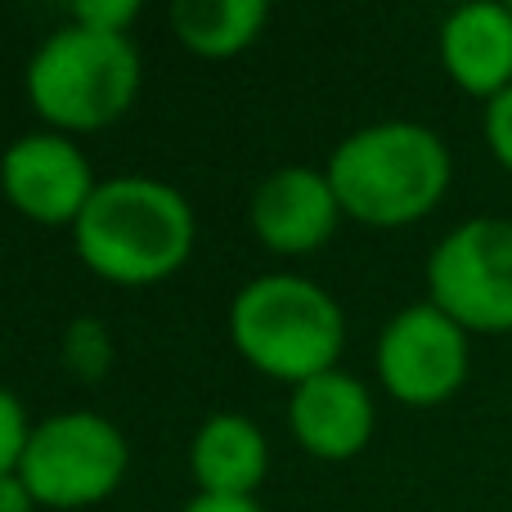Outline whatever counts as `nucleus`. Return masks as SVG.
I'll return each mask as SVG.
<instances>
[{
  "label": "nucleus",
  "mask_w": 512,
  "mask_h": 512,
  "mask_svg": "<svg viewBox=\"0 0 512 512\" xmlns=\"http://www.w3.org/2000/svg\"><path fill=\"white\" fill-rule=\"evenodd\" d=\"M342 212L373 230H400L436 212L454 176L445 140L423 122H373L351 131L328 158Z\"/></svg>",
  "instance_id": "f257e3e1"
},
{
  "label": "nucleus",
  "mask_w": 512,
  "mask_h": 512,
  "mask_svg": "<svg viewBox=\"0 0 512 512\" xmlns=\"http://www.w3.org/2000/svg\"><path fill=\"white\" fill-rule=\"evenodd\" d=\"M77 256L108 283L144 288L176 274L194 252V207L153 176L99 180L95 198L72 225Z\"/></svg>",
  "instance_id": "f03ea898"
},
{
  "label": "nucleus",
  "mask_w": 512,
  "mask_h": 512,
  "mask_svg": "<svg viewBox=\"0 0 512 512\" xmlns=\"http://www.w3.org/2000/svg\"><path fill=\"white\" fill-rule=\"evenodd\" d=\"M230 342L256 373L301 387L337 369L346 315L315 279L261 274L230 301Z\"/></svg>",
  "instance_id": "7ed1b4c3"
},
{
  "label": "nucleus",
  "mask_w": 512,
  "mask_h": 512,
  "mask_svg": "<svg viewBox=\"0 0 512 512\" xmlns=\"http://www.w3.org/2000/svg\"><path fill=\"white\" fill-rule=\"evenodd\" d=\"M140 95V50L122 32L63 23L27 59V99L59 135L99 131L131 113Z\"/></svg>",
  "instance_id": "20e7f679"
},
{
  "label": "nucleus",
  "mask_w": 512,
  "mask_h": 512,
  "mask_svg": "<svg viewBox=\"0 0 512 512\" xmlns=\"http://www.w3.org/2000/svg\"><path fill=\"white\" fill-rule=\"evenodd\" d=\"M131 468V445L104 414L72 409L32 427L18 477L27 481L36 508L77 512L104 504Z\"/></svg>",
  "instance_id": "39448f33"
},
{
  "label": "nucleus",
  "mask_w": 512,
  "mask_h": 512,
  "mask_svg": "<svg viewBox=\"0 0 512 512\" xmlns=\"http://www.w3.org/2000/svg\"><path fill=\"white\" fill-rule=\"evenodd\" d=\"M427 301L468 333H512V221L454 225L427 256Z\"/></svg>",
  "instance_id": "423d86ee"
},
{
  "label": "nucleus",
  "mask_w": 512,
  "mask_h": 512,
  "mask_svg": "<svg viewBox=\"0 0 512 512\" xmlns=\"http://www.w3.org/2000/svg\"><path fill=\"white\" fill-rule=\"evenodd\" d=\"M468 328H459L441 306L414 301L378 337V378L400 405H445L468 382Z\"/></svg>",
  "instance_id": "0eeeda50"
},
{
  "label": "nucleus",
  "mask_w": 512,
  "mask_h": 512,
  "mask_svg": "<svg viewBox=\"0 0 512 512\" xmlns=\"http://www.w3.org/2000/svg\"><path fill=\"white\" fill-rule=\"evenodd\" d=\"M0 189L36 225H77L86 203L95 198L99 180L90 171V158L59 131L18 135L0 158Z\"/></svg>",
  "instance_id": "6e6552de"
},
{
  "label": "nucleus",
  "mask_w": 512,
  "mask_h": 512,
  "mask_svg": "<svg viewBox=\"0 0 512 512\" xmlns=\"http://www.w3.org/2000/svg\"><path fill=\"white\" fill-rule=\"evenodd\" d=\"M342 216L346 212L333 194V180L315 167H279L252 194V230L279 256H306L324 248Z\"/></svg>",
  "instance_id": "1a4fd4ad"
},
{
  "label": "nucleus",
  "mask_w": 512,
  "mask_h": 512,
  "mask_svg": "<svg viewBox=\"0 0 512 512\" xmlns=\"http://www.w3.org/2000/svg\"><path fill=\"white\" fill-rule=\"evenodd\" d=\"M373 396L360 378L342 369H328L319 378L292 387L288 400V423L292 436L306 454L315 459H355L373 436Z\"/></svg>",
  "instance_id": "9d476101"
},
{
  "label": "nucleus",
  "mask_w": 512,
  "mask_h": 512,
  "mask_svg": "<svg viewBox=\"0 0 512 512\" xmlns=\"http://www.w3.org/2000/svg\"><path fill=\"white\" fill-rule=\"evenodd\" d=\"M441 63L454 86L472 99L490 104L512 90V5L477 0L445 14Z\"/></svg>",
  "instance_id": "9b49d317"
},
{
  "label": "nucleus",
  "mask_w": 512,
  "mask_h": 512,
  "mask_svg": "<svg viewBox=\"0 0 512 512\" xmlns=\"http://www.w3.org/2000/svg\"><path fill=\"white\" fill-rule=\"evenodd\" d=\"M270 468V445L261 427L243 414H212L194 432L189 445V472L198 481V495L216 499H252Z\"/></svg>",
  "instance_id": "f8f14e48"
},
{
  "label": "nucleus",
  "mask_w": 512,
  "mask_h": 512,
  "mask_svg": "<svg viewBox=\"0 0 512 512\" xmlns=\"http://www.w3.org/2000/svg\"><path fill=\"white\" fill-rule=\"evenodd\" d=\"M270 23L265 0H176L171 5V32L198 59H230L248 50Z\"/></svg>",
  "instance_id": "ddd939ff"
},
{
  "label": "nucleus",
  "mask_w": 512,
  "mask_h": 512,
  "mask_svg": "<svg viewBox=\"0 0 512 512\" xmlns=\"http://www.w3.org/2000/svg\"><path fill=\"white\" fill-rule=\"evenodd\" d=\"M27 436H32V427H27L23 405H18V396L0 382V477L18 472L23 450H27Z\"/></svg>",
  "instance_id": "4468645a"
},
{
  "label": "nucleus",
  "mask_w": 512,
  "mask_h": 512,
  "mask_svg": "<svg viewBox=\"0 0 512 512\" xmlns=\"http://www.w3.org/2000/svg\"><path fill=\"white\" fill-rule=\"evenodd\" d=\"M63 351H68V360L77 364L86 378H95V373L108 369V337H104V328H99L95 319H77V328L68 333Z\"/></svg>",
  "instance_id": "2eb2a0df"
},
{
  "label": "nucleus",
  "mask_w": 512,
  "mask_h": 512,
  "mask_svg": "<svg viewBox=\"0 0 512 512\" xmlns=\"http://www.w3.org/2000/svg\"><path fill=\"white\" fill-rule=\"evenodd\" d=\"M140 18V5L135 0H86V5H72V23L99 27V32H122Z\"/></svg>",
  "instance_id": "dca6fc26"
},
{
  "label": "nucleus",
  "mask_w": 512,
  "mask_h": 512,
  "mask_svg": "<svg viewBox=\"0 0 512 512\" xmlns=\"http://www.w3.org/2000/svg\"><path fill=\"white\" fill-rule=\"evenodd\" d=\"M486 144L499 158V167L512 176V90L486 104Z\"/></svg>",
  "instance_id": "f3484780"
},
{
  "label": "nucleus",
  "mask_w": 512,
  "mask_h": 512,
  "mask_svg": "<svg viewBox=\"0 0 512 512\" xmlns=\"http://www.w3.org/2000/svg\"><path fill=\"white\" fill-rule=\"evenodd\" d=\"M0 512H36L32 490H27V481L18 477V472L0 477Z\"/></svg>",
  "instance_id": "a211bd4d"
},
{
  "label": "nucleus",
  "mask_w": 512,
  "mask_h": 512,
  "mask_svg": "<svg viewBox=\"0 0 512 512\" xmlns=\"http://www.w3.org/2000/svg\"><path fill=\"white\" fill-rule=\"evenodd\" d=\"M185 512H265L256 499H216V495H194Z\"/></svg>",
  "instance_id": "6ab92c4d"
}]
</instances>
